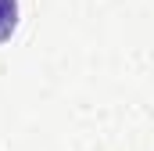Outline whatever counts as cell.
I'll return each instance as SVG.
<instances>
[{
	"mask_svg": "<svg viewBox=\"0 0 154 151\" xmlns=\"http://www.w3.org/2000/svg\"><path fill=\"white\" fill-rule=\"evenodd\" d=\"M18 29V0H0V43L14 36Z\"/></svg>",
	"mask_w": 154,
	"mask_h": 151,
	"instance_id": "obj_1",
	"label": "cell"
}]
</instances>
